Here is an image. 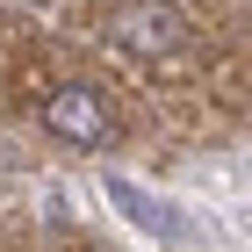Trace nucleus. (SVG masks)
<instances>
[{"label":"nucleus","instance_id":"obj_2","mask_svg":"<svg viewBox=\"0 0 252 252\" xmlns=\"http://www.w3.org/2000/svg\"><path fill=\"white\" fill-rule=\"evenodd\" d=\"M108 36L123 51H137V58H166V51L188 43V15L166 7V0H116L108 7Z\"/></svg>","mask_w":252,"mask_h":252},{"label":"nucleus","instance_id":"obj_3","mask_svg":"<svg viewBox=\"0 0 252 252\" xmlns=\"http://www.w3.org/2000/svg\"><path fill=\"white\" fill-rule=\"evenodd\" d=\"M108 202H116V209L130 216L137 231H152V238H166V245H180V238H188V223H180V216L166 209V202H152V194H144V188H130V180H108Z\"/></svg>","mask_w":252,"mask_h":252},{"label":"nucleus","instance_id":"obj_1","mask_svg":"<svg viewBox=\"0 0 252 252\" xmlns=\"http://www.w3.org/2000/svg\"><path fill=\"white\" fill-rule=\"evenodd\" d=\"M43 130L58 137V144L101 152V144H116V137H123V123H116V108H108V94H101V87L65 79V87H51V94H43Z\"/></svg>","mask_w":252,"mask_h":252}]
</instances>
